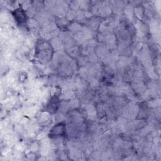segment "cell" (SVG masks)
Wrapping results in <instances>:
<instances>
[{
	"mask_svg": "<svg viewBox=\"0 0 161 161\" xmlns=\"http://www.w3.org/2000/svg\"><path fill=\"white\" fill-rule=\"evenodd\" d=\"M25 15H26L25 14L23 10L18 9L15 11V14L14 16L16 18L17 22H19L20 23H23V22H25V19H26Z\"/></svg>",
	"mask_w": 161,
	"mask_h": 161,
	"instance_id": "cell-1",
	"label": "cell"
},
{
	"mask_svg": "<svg viewBox=\"0 0 161 161\" xmlns=\"http://www.w3.org/2000/svg\"><path fill=\"white\" fill-rule=\"evenodd\" d=\"M51 133L53 135H62L64 133V127L62 124H59L55 126L51 130Z\"/></svg>",
	"mask_w": 161,
	"mask_h": 161,
	"instance_id": "cell-2",
	"label": "cell"
}]
</instances>
